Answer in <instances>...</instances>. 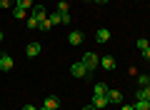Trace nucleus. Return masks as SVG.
I'll use <instances>...</instances> for the list:
<instances>
[{"label":"nucleus","mask_w":150,"mask_h":110,"mask_svg":"<svg viewBox=\"0 0 150 110\" xmlns=\"http://www.w3.org/2000/svg\"><path fill=\"white\" fill-rule=\"evenodd\" d=\"M80 60H83V65H85L88 70H95L98 65H100V58H98L95 53H85V55H83Z\"/></svg>","instance_id":"obj_1"},{"label":"nucleus","mask_w":150,"mask_h":110,"mask_svg":"<svg viewBox=\"0 0 150 110\" xmlns=\"http://www.w3.org/2000/svg\"><path fill=\"white\" fill-rule=\"evenodd\" d=\"M33 15L38 18V23H40V20H45V18H48V15H45V8H43V5H35V8H33Z\"/></svg>","instance_id":"obj_11"},{"label":"nucleus","mask_w":150,"mask_h":110,"mask_svg":"<svg viewBox=\"0 0 150 110\" xmlns=\"http://www.w3.org/2000/svg\"><path fill=\"white\" fill-rule=\"evenodd\" d=\"M68 43H70L73 48L80 45V43H83V33H80V30H70V33H68Z\"/></svg>","instance_id":"obj_7"},{"label":"nucleus","mask_w":150,"mask_h":110,"mask_svg":"<svg viewBox=\"0 0 150 110\" xmlns=\"http://www.w3.org/2000/svg\"><path fill=\"white\" fill-rule=\"evenodd\" d=\"M120 110H133V105H123V108H120Z\"/></svg>","instance_id":"obj_26"},{"label":"nucleus","mask_w":150,"mask_h":110,"mask_svg":"<svg viewBox=\"0 0 150 110\" xmlns=\"http://www.w3.org/2000/svg\"><path fill=\"white\" fill-rule=\"evenodd\" d=\"M143 58H145V60H150V48H148V50H143Z\"/></svg>","instance_id":"obj_25"},{"label":"nucleus","mask_w":150,"mask_h":110,"mask_svg":"<svg viewBox=\"0 0 150 110\" xmlns=\"http://www.w3.org/2000/svg\"><path fill=\"white\" fill-rule=\"evenodd\" d=\"M108 40H110V30H108V28H100V30L95 33V43L103 45V43H108Z\"/></svg>","instance_id":"obj_9"},{"label":"nucleus","mask_w":150,"mask_h":110,"mask_svg":"<svg viewBox=\"0 0 150 110\" xmlns=\"http://www.w3.org/2000/svg\"><path fill=\"white\" fill-rule=\"evenodd\" d=\"M48 20H50V25H60V23H63V15H60V13H53V15H48Z\"/></svg>","instance_id":"obj_15"},{"label":"nucleus","mask_w":150,"mask_h":110,"mask_svg":"<svg viewBox=\"0 0 150 110\" xmlns=\"http://www.w3.org/2000/svg\"><path fill=\"white\" fill-rule=\"evenodd\" d=\"M138 83H140V88H145V85L150 83V75H143V73H140V75H138Z\"/></svg>","instance_id":"obj_21"},{"label":"nucleus","mask_w":150,"mask_h":110,"mask_svg":"<svg viewBox=\"0 0 150 110\" xmlns=\"http://www.w3.org/2000/svg\"><path fill=\"white\" fill-rule=\"evenodd\" d=\"M83 110H98V108H93V105H85V108H83Z\"/></svg>","instance_id":"obj_27"},{"label":"nucleus","mask_w":150,"mask_h":110,"mask_svg":"<svg viewBox=\"0 0 150 110\" xmlns=\"http://www.w3.org/2000/svg\"><path fill=\"white\" fill-rule=\"evenodd\" d=\"M23 110H38V108H35V105H30V103H28V105H23Z\"/></svg>","instance_id":"obj_24"},{"label":"nucleus","mask_w":150,"mask_h":110,"mask_svg":"<svg viewBox=\"0 0 150 110\" xmlns=\"http://www.w3.org/2000/svg\"><path fill=\"white\" fill-rule=\"evenodd\" d=\"M25 23H28V28H30V30H35V28H38V18H35V15H30Z\"/></svg>","instance_id":"obj_22"},{"label":"nucleus","mask_w":150,"mask_h":110,"mask_svg":"<svg viewBox=\"0 0 150 110\" xmlns=\"http://www.w3.org/2000/svg\"><path fill=\"white\" fill-rule=\"evenodd\" d=\"M133 110H150V100H135Z\"/></svg>","instance_id":"obj_13"},{"label":"nucleus","mask_w":150,"mask_h":110,"mask_svg":"<svg viewBox=\"0 0 150 110\" xmlns=\"http://www.w3.org/2000/svg\"><path fill=\"white\" fill-rule=\"evenodd\" d=\"M135 100H150V83L145 85V88H140L138 93H135Z\"/></svg>","instance_id":"obj_10"},{"label":"nucleus","mask_w":150,"mask_h":110,"mask_svg":"<svg viewBox=\"0 0 150 110\" xmlns=\"http://www.w3.org/2000/svg\"><path fill=\"white\" fill-rule=\"evenodd\" d=\"M108 93V85L105 83H95V95H105Z\"/></svg>","instance_id":"obj_19"},{"label":"nucleus","mask_w":150,"mask_h":110,"mask_svg":"<svg viewBox=\"0 0 150 110\" xmlns=\"http://www.w3.org/2000/svg\"><path fill=\"white\" fill-rule=\"evenodd\" d=\"M0 43H3V30H0Z\"/></svg>","instance_id":"obj_28"},{"label":"nucleus","mask_w":150,"mask_h":110,"mask_svg":"<svg viewBox=\"0 0 150 110\" xmlns=\"http://www.w3.org/2000/svg\"><path fill=\"white\" fill-rule=\"evenodd\" d=\"M95 3H105V0H95Z\"/></svg>","instance_id":"obj_29"},{"label":"nucleus","mask_w":150,"mask_h":110,"mask_svg":"<svg viewBox=\"0 0 150 110\" xmlns=\"http://www.w3.org/2000/svg\"><path fill=\"white\" fill-rule=\"evenodd\" d=\"M148 48H150V40H148V38H138V50L143 53V50H148Z\"/></svg>","instance_id":"obj_17"},{"label":"nucleus","mask_w":150,"mask_h":110,"mask_svg":"<svg viewBox=\"0 0 150 110\" xmlns=\"http://www.w3.org/2000/svg\"><path fill=\"white\" fill-rule=\"evenodd\" d=\"M43 108H48V110H58V108H60V100H58V98H48Z\"/></svg>","instance_id":"obj_12"},{"label":"nucleus","mask_w":150,"mask_h":110,"mask_svg":"<svg viewBox=\"0 0 150 110\" xmlns=\"http://www.w3.org/2000/svg\"><path fill=\"white\" fill-rule=\"evenodd\" d=\"M70 73H73L75 78H88V73H90V70H88L85 65H83V60H78V63H73V65H70Z\"/></svg>","instance_id":"obj_2"},{"label":"nucleus","mask_w":150,"mask_h":110,"mask_svg":"<svg viewBox=\"0 0 150 110\" xmlns=\"http://www.w3.org/2000/svg\"><path fill=\"white\" fill-rule=\"evenodd\" d=\"M100 68L108 70V73L115 70V58H112V55H103V58H100Z\"/></svg>","instance_id":"obj_5"},{"label":"nucleus","mask_w":150,"mask_h":110,"mask_svg":"<svg viewBox=\"0 0 150 110\" xmlns=\"http://www.w3.org/2000/svg\"><path fill=\"white\" fill-rule=\"evenodd\" d=\"M135 3H140V0H135Z\"/></svg>","instance_id":"obj_31"},{"label":"nucleus","mask_w":150,"mask_h":110,"mask_svg":"<svg viewBox=\"0 0 150 110\" xmlns=\"http://www.w3.org/2000/svg\"><path fill=\"white\" fill-rule=\"evenodd\" d=\"M15 8H23V10H28V8H33V0H15Z\"/></svg>","instance_id":"obj_18"},{"label":"nucleus","mask_w":150,"mask_h":110,"mask_svg":"<svg viewBox=\"0 0 150 110\" xmlns=\"http://www.w3.org/2000/svg\"><path fill=\"white\" fill-rule=\"evenodd\" d=\"M38 110H48V108H38Z\"/></svg>","instance_id":"obj_30"},{"label":"nucleus","mask_w":150,"mask_h":110,"mask_svg":"<svg viewBox=\"0 0 150 110\" xmlns=\"http://www.w3.org/2000/svg\"><path fill=\"white\" fill-rule=\"evenodd\" d=\"M38 30H43V33L53 30V25H50V20H48V18H45V20H40V23H38Z\"/></svg>","instance_id":"obj_16"},{"label":"nucleus","mask_w":150,"mask_h":110,"mask_svg":"<svg viewBox=\"0 0 150 110\" xmlns=\"http://www.w3.org/2000/svg\"><path fill=\"white\" fill-rule=\"evenodd\" d=\"M40 50H43V45H40V43H28L25 55H28V58H35V55H40Z\"/></svg>","instance_id":"obj_6"},{"label":"nucleus","mask_w":150,"mask_h":110,"mask_svg":"<svg viewBox=\"0 0 150 110\" xmlns=\"http://www.w3.org/2000/svg\"><path fill=\"white\" fill-rule=\"evenodd\" d=\"M0 8H13V0H0Z\"/></svg>","instance_id":"obj_23"},{"label":"nucleus","mask_w":150,"mask_h":110,"mask_svg":"<svg viewBox=\"0 0 150 110\" xmlns=\"http://www.w3.org/2000/svg\"><path fill=\"white\" fill-rule=\"evenodd\" d=\"M13 15H15V20H28V10H23V8H15V10H13Z\"/></svg>","instance_id":"obj_14"},{"label":"nucleus","mask_w":150,"mask_h":110,"mask_svg":"<svg viewBox=\"0 0 150 110\" xmlns=\"http://www.w3.org/2000/svg\"><path fill=\"white\" fill-rule=\"evenodd\" d=\"M58 13H60V15L70 13V8H68V3H65V0H60V3H58Z\"/></svg>","instance_id":"obj_20"},{"label":"nucleus","mask_w":150,"mask_h":110,"mask_svg":"<svg viewBox=\"0 0 150 110\" xmlns=\"http://www.w3.org/2000/svg\"><path fill=\"white\" fill-rule=\"evenodd\" d=\"M13 55L10 53H3V55H0V70H3V73H8V70H13Z\"/></svg>","instance_id":"obj_3"},{"label":"nucleus","mask_w":150,"mask_h":110,"mask_svg":"<svg viewBox=\"0 0 150 110\" xmlns=\"http://www.w3.org/2000/svg\"><path fill=\"white\" fill-rule=\"evenodd\" d=\"M93 108H98V110H103V108H108L110 105V100H108V95H93Z\"/></svg>","instance_id":"obj_4"},{"label":"nucleus","mask_w":150,"mask_h":110,"mask_svg":"<svg viewBox=\"0 0 150 110\" xmlns=\"http://www.w3.org/2000/svg\"><path fill=\"white\" fill-rule=\"evenodd\" d=\"M108 100H110V103H123V93H120V90H115V88H108Z\"/></svg>","instance_id":"obj_8"}]
</instances>
